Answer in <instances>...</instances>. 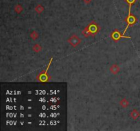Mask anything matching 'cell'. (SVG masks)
Wrapping results in <instances>:
<instances>
[{"instance_id": "2", "label": "cell", "mask_w": 140, "mask_h": 131, "mask_svg": "<svg viewBox=\"0 0 140 131\" xmlns=\"http://www.w3.org/2000/svg\"><path fill=\"white\" fill-rule=\"evenodd\" d=\"M120 68L119 67V66L117 65V64H113L109 68L110 72L112 74H118L120 72Z\"/></svg>"}, {"instance_id": "3", "label": "cell", "mask_w": 140, "mask_h": 131, "mask_svg": "<svg viewBox=\"0 0 140 131\" xmlns=\"http://www.w3.org/2000/svg\"><path fill=\"white\" fill-rule=\"evenodd\" d=\"M120 104L121 106H122L123 108H126V107H128L129 106V101L127 100L125 98H123V99H122L120 102Z\"/></svg>"}, {"instance_id": "4", "label": "cell", "mask_w": 140, "mask_h": 131, "mask_svg": "<svg viewBox=\"0 0 140 131\" xmlns=\"http://www.w3.org/2000/svg\"><path fill=\"white\" fill-rule=\"evenodd\" d=\"M32 49H33L34 51L38 53V52L41 51L42 46L40 44H35L33 46V47H32Z\"/></svg>"}, {"instance_id": "7", "label": "cell", "mask_w": 140, "mask_h": 131, "mask_svg": "<svg viewBox=\"0 0 140 131\" xmlns=\"http://www.w3.org/2000/svg\"><path fill=\"white\" fill-rule=\"evenodd\" d=\"M40 7H41V5H38V6H37V8H36V11H37V12H38V13H41L42 11L43 10V8H42V7L41 8V9H40Z\"/></svg>"}, {"instance_id": "6", "label": "cell", "mask_w": 140, "mask_h": 131, "mask_svg": "<svg viewBox=\"0 0 140 131\" xmlns=\"http://www.w3.org/2000/svg\"><path fill=\"white\" fill-rule=\"evenodd\" d=\"M30 37L32 38L33 40H36V38L38 37V33L36 32V31H34V32H32L31 33Z\"/></svg>"}, {"instance_id": "5", "label": "cell", "mask_w": 140, "mask_h": 131, "mask_svg": "<svg viewBox=\"0 0 140 131\" xmlns=\"http://www.w3.org/2000/svg\"><path fill=\"white\" fill-rule=\"evenodd\" d=\"M131 116L133 119H137V117H139V113H138V112H137V110L134 109V110L131 112Z\"/></svg>"}, {"instance_id": "1", "label": "cell", "mask_w": 140, "mask_h": 131, "mask_svg": "<svg viewBox=\"0 0 140 131\" xmlns=\"http://www.w3.org/2000/svg\"><path fill=\"white\" fill-rule=\"evenodd\" d=\"M69 42L70 44L73 47H76L81 43V39L77 35H72L70 38L69 39Z\"/></svg>"}]
</instances>
